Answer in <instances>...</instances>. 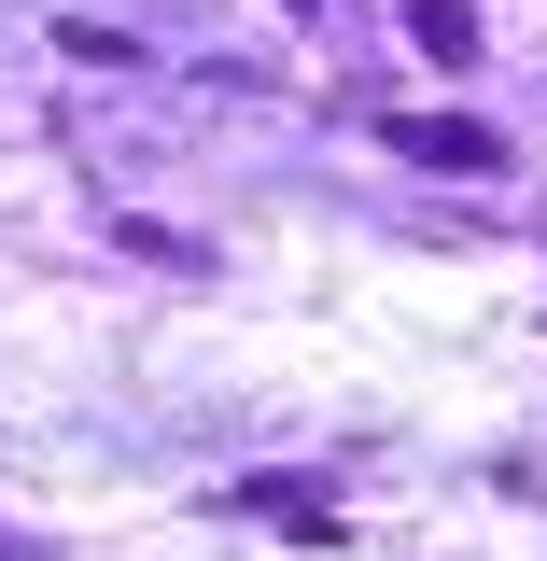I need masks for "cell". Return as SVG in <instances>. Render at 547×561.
Wrapping results in <instances>:
<instances>
[{
  "label": "cell",
  "instance_id": "277c9868",
  "mask_svg": "<svg viewBox=\"0 0 547 561\" xmlns=\"http://www.w3.org/2000/svg\"><path fill=\"white\" fill-rule=\"evenodd\" d=\"M281 14H323V0H281Z\"/></svg>",
  "mask_w": 547,
  "mask_h": 561
},
{
  "label": "cell",
  "instance_id": "6da1fadb",
  "mask_svg": "<svg viewBox=\"0 0 547 561\" xmlns=\"http://www.w3.org/2000/svg\"><path fill=\"white\" fill-rule=\"evenodd\" d=\"M394 154H408V169H464V183H491V169H505V127H478V113H394Z\"/></svg>",
  "mask_w": 547,
  "mask_h": 561
},
{
  "label": "cell",
  "instance_id": "3957f363",
  "mask_svg": "<svg viewBox=\"0 0 547 561\" xmlns=\"http://www.w3.org/2000/svg\"><path fill=\"white\" fill-rule=\"evenodd\" d=\"M408 43L435 70H478V14H464V0H408Z\"/></svg>",
  "mask_w": 547,
  "mask_h": 561
},
{
  "label": "cell",
  "instance_id": "7a4b0ae2",
  "mask_svg": "<svg viewBox=\"0 0 547 561\" xmlns=\"http://www.w3.org/2000/svg\"><path fill=\"white\" fill-rule=\"evenodd\" d=\"M225 519H281V534H338V491H323V478H239V491H225Z\"/></svg>",
  "mask_w": 547,
  "mask_h": 561
}]
</instances>
